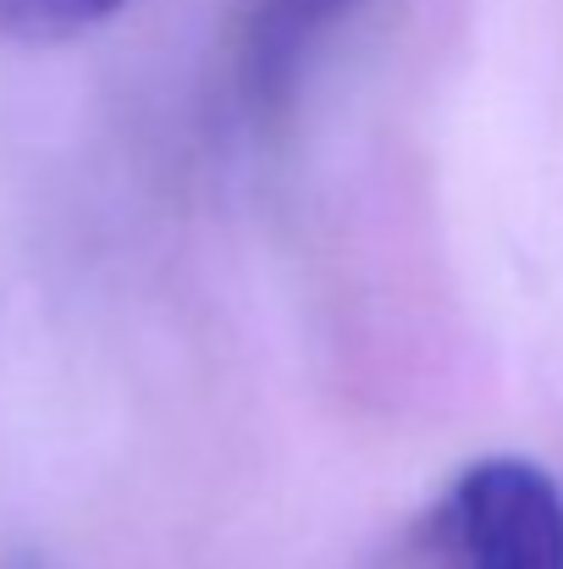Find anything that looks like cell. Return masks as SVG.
<instances>
[{
    "mask_svg": "<svg viewBox=\"0 0 563 569\" xmlns=\"http://www.w3.org/2000/svg\"><path fill=\"white\" fill-rule=\"evenodd\" d=\"M375 569H563V487L520 453L475 459Z\"/></svg>",
    "mask_w": 563,
    "mask_h": 569,
    "instance_id": "1",
    "label": "cell"
},
{
    "mask_svg": "<svg viewBox=\"0 0 563 569\" xmlns=\"http://www.w3.org/2000/svg\"><path fill=\"white\" fill-rule=\"evenodd\" d=\"M122 0H0V28L33 44H56L72 33L100 28Z\"/></svg>",
    "mask_w": 563,
    "mask_h": 569,
    "instance_id": "3",
    "label": "cell"
},
{
    "mask_svg": "<svg viewBox=\"0 0 563 569\" xmlns=\"http://www.w3.org/2000/svg\"><path fill=\"white\" fill-rule=\"evenodd\" d=\"M365 0H243V28H238V72L254 106H277L315 44L354 17Z\"/></svg>",
    "mask_w": 563,
    "mask_h": 569,
    "instance_id": "2",
    "label": "cell"
}]
</instances>
